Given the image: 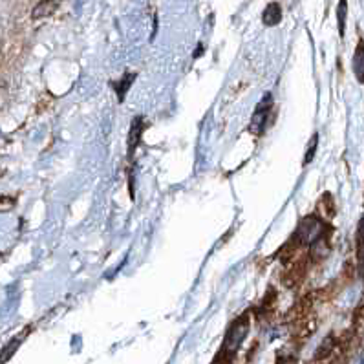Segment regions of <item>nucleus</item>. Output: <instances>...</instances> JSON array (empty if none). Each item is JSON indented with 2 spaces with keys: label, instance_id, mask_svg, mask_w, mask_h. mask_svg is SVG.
I'll return each mask as SVG.
<instances>
[{
  "label": "nucleus",
  "instance_id": "f03ea898",
  "mask_svg": "<svg viewBox=\"0 0 364 364\" xmlns=\"http://www.w3.org/2000/svg\"><path fill=\"white\" fill-rule=\"evenodd\" d=\"M248 329H249V322L245 319H238L236 322L231 326V329L227 331V337H225V343H223V348H222V357L225 359V363H229L231 357H234L236 349L240 348L242 340L245 339Z\"/></svg>",
  "mask_w": 364,
  "mask_h": 364
},
{
  "label": "nucleus",
  "instance_id": "9b49d317",
  "mask_svg": "<svg viewBox=\"0 0 364 364\" xmlns=\"http://www.w3.org/2000/svg\"><path fill=\"white\" fill-rule=\"evenodd\" d=\"M22 339H24V333H21V337H17L15 340H11V343L8 344V346H6V348H4V363L8 359H10L11 354H15L17 346H19V344L22 343Z\"/></svg>",
  "mask_w": 364,
  "mask_h": 364
},
{
  "label": "nucleus",
  "instance_id": "9d476101",
  "mask_svg": "<svg viewBox=\"0 0 364 364\" xmlns=\"http://www.w3.org/2000/svg\"><path fill=\"white\" fill-rule=\"evenodd\" d=\"M57 8V4L55 2H41V4H37V8L35 10H33V17H41L42 13L41 11H44V15H48V13H46V11H53Z\"/></svg>",
  "mask_w": 364,
  "mask_h": 364
},
{
  "label": "nucleus",
  "instance_id": "7ed1b4c3",
  "mask_svg": "<svg viewBox=\"0 0 364 364\" xmlns=\"http://www.w3.org/2000/svg\"><path fill=\"white\" fill-rule=\"evenodd\" d=\"M271 107H273V101H271V96L268 94L266 99H263V103H260L258 110L254 112L253 123H251V130H253L254 134H258L260 130H263V121H266V117H268Z\"/></svg>",
  "mask_w": 364,
  "mask_h": 364
},
{
  "label": "nucleus",
  "instance_id": "ddd939ff",
  "mask_svg": "<svg viewBox=\"0 0 364 364\" xmlns=\"http://www.w3.org/2000/svg\"><path fill=\"white\" fill-rule=\"evenodd\" d=\"M363 245H364V216L359 223V248H363Z\"/></svg>",
  "mask_w": 364,
  "mask_h": 364
},
{
  "label": "nucleus",
  "instance_id": "0eeeda50",
  "mask_svg": "<svg viewBox=\"0 0 364 364\" xmlns=\"http://www.w3.org/2000/svg\"><path fill=\"white\" fill-rule=\"evenodd\" d=\"M328 254H329V243L328 240H326V236L317 240V242L311 245V254H309V257H311V260H315V262H320V260H324Z\"/></svg>",
  "mask_w": 364,
  "mask_h": 364
},
{
  "label": "nucleus",
  "instance_id": "1a4fd4ad",
  "mask_svg": "<svg viewBox=\"0 0 364 364\" xmlns=\"http://www.w3.org/2000/svg\"><path fill=\"white\" fill-rule=\"evenodd\" d=\"M317 143H319V134H313L311 141H309L308 152H306V156H304V165H308V163H311V159H313L315 152H317Z\"/></svg>",
  "mask_w": 364,
  "mask_h": 364
},
{
  "label": "nucleus",
  "instance_id": "f8f14e48",
  "mask_svg": "<svg viewBox=\"0 0 364 364\" xmlns=\"http://www.w3.org/2000/svg\"><path fill=\"white\" fill-rule=\"evenodd\" d=\"M346 2H340L339 4V31L340 35H344V17H346Z\"/></svg>",
  "mask_w": 364,
  "mask_h": 364
},
{
  "label": "nucleus",
  "instance_id": "423d86ee",
  "mask_svg": "<svg viewBox=\"0 0 364 364\" xmlns=\"http://www.w3.org/2000/svg\"><path fill=\"white\" fill-rule=\"evenodd\" d=\"M280 19H282V13H280V4H275V2H271V4L266 8V11L262 13L263 24L275 26V24H279Z\"/></svg>",
  "mask_w": 364,
  "mask_h": 364
},
{
  "label": "nucleus",
  "instance_id": "39448f33",
  "mask_svg": "<svg viewBox=\"0 0 364 364\" xmlns=\"http://www.w3.org/2000/svg\"><path fill=\"white\" fill-rule=\"evenodd\" d=\"M354 71L355 76H357V79H359V83H363L364 85V42L363 41L357 44V50H355L354 53Z\"/></svg>",
  "mask_w": 364,
  "mask_h": 364
},
{
  "label": "nucleus",
  "instance_id": "f257e3e1",
  "mask_svg": "<svg viewBox=\"0 0 364 364\" xmlns=\"http://www.w3.org/2000/svg\"><path fill=\"white\" fill-rule=\"evenodd\" d=\"M322 229H324V225L319 218H315V216L302 218L299 223V227H297V231H295L293 240L299 243V245H313L317 240L324 238Z\"/></svg>",
  "mask_w": 364,
  "mask_h": 364
},
{
  "label": "nucleus",
  "instance_id": "6e6552de",
  "mask_svg": "<svg viewBox=\"0 0 364 364\" xmlns=\"http://www.w3.org/2000/svg\"><path fill=\"white\" fill-rule=\"evenodd\" d=\"M136 79V73H125L123 76L121 81L114 83V90L117 92V96H119V101H123L125 99V94H127V90L130 88L132 81Z\"/></svg>",
  "mask_w": 364,
  "mask_h": 364
},
{
  "label": "nucleus",
  "instance_id": "20e7f679",
  "mask_svg": "<svg viewBox=\"0 0 364 364\" xmlns=\"http://www.w3.org/2000/svg\"><path fill=\"white\" fill-rule=\"evenodd\" d=\"M141 132H143V117L137 116L136 119H134V123H132L130 134H128V159H130V157L134 156V152H136L139 137H141Z\"/></svg>",
  "mask_w": 364,
  "mask_h": 364
}]
</instances>
